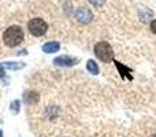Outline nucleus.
I'll use <instances>...</instances> for the list:
<instances>
[{
    "label": "nucleus",
    "mask_w": 156,
    "mask_h": 137,
    "mask_svg": "<svg viewBox=\"0 0 156 137\" xmlns=\"http://www.w3.org/2000/svg\"><path fill=\"white\" fill-rule=\"evenodd\" d=\"M11 110H12L14 113H18V111H19V102H18V100L12 102V104H11Z\"/></svg>",
    "instance_id": "obj_10"
},
{
    "label": "nucleus",
    "mask_w": 156,
    "mask_h": 137,
    "mask_svg": "<svg viewBox=\"0 0 156 137\" xmlns=\"http://www.w3.org/2000/svg\"><path fill=\"white\" fill-rule=\"evenodd\" d=\"M89 2H90L92 4H94V5H103L105 0H89Z\"/></svg>",
    "instance_id": "obj_11"
},
{
    "label": "nucleus",
    "mask_w": 156,
    "mask_h": 137,
    "mask_svg": "<svg viewBox=\"0 0 156 137\" xmlns=\"http://www.w3.org/2000/svg\"><path fill=\"white\" fill-rule=\"evenodd\" d=\"M54 63L56 66H73L78 63V60L73 59V58H69V56H58L54 59Z\"/></svg>",
    "instance_id": "obj_5"
},
{
    "label": "nucleus",
    "mask_w": 156,
    "mask_h": 137,
    "mask_svg": "<svg viewBox=\"0 0 156 137\" xmlns=\"http://www.w3.org/2000/svg\"><path fill=\"white\" fill-rule=\"evenodd\" d=\"M151 137H156V133H155V135H152V136H151Z\"/></svg>",
    "instance_id": "obj_13"
},
{
    "label": "nucleus",
    "mask_w": 156,
    "mask_h": 137,
    "mask_svg": "<svg viewBox=\"0 0 156 137\" xmlns=\"http://www.w3.org/2000/svg\"><path fill=\"white\" fill-rule=\"evenodd\" d=\"M3 67L5 69H11V70H18V69H22L23 67V63H3Z\"/></svg>",
    "instance_id": "obj_9"
},
{
    "label": "nucleus",
    "mask_w": 156,
    "mask_h": 137,
    "mask_svg": "<svg viewBox=\"0 0 156 137\" xmlns=\"http://www.w3.org/2000/svg\"><path fill=\"white\" fill-rule=\"evenodd\" d=\"M23 99L27 104H36V103L38 102V99H40V96H38V93H36V92H26Z\"/></svg>",
    "instance_id": "obj_7"
},
{
    "label": "nucleus",
    "mask_w": 156,
    "mask_h": 137,
    "mask_svg": "<svg viewBox=\"0 0 156 137\" xmlns=\"http://www.w3.org/2000/svg\"><path fill=\"white\" fill-rule=\"evenodd\" d=\"M88 71H90L92 74H99V66L94 60H88V65H86Z\"/></svg>",
    "instance_id": "obj_8"
},
{
    "label": "nucleus",
    "mask_w": 156,
    "mask_h": 137,
    "mask_svg": "<svg viewBox=\"0 0 156 137\" xmlns=\"http://www.w3.org/2000/svg\"><path fill=\"white\" fill-rule=\"evenodd\" d=\"M151 30L156 34V19H155V21H152V23H151Z\"/></svg>",
    "instance_id": "obj_12"
},
{
    "label": "nucleus",
    "mask_w": 156,
    "mask_h": 137,
    "mask_svg": "<svg viewBox=\"0 0 156 137\" xmlns=\"http://www.w3.org/2000/svg\"><path fill=\"white\" fill-rule=\"evenodd\" d=\"M27 27H29V32L32 33L33 36H37V37L45 34L47 30H48L47 22L41 18H34V19H32V21H29Z\"/></svg>",
    "instance_id": "obj_3"
},
{
    "label": "nucleus",
    "mask_w": 156,
    "mask_h": 137,
    "mask_svg": "<svg viewBox=\"0 0 156 137\" xmlns=\"http://www.w3.org/2000/svg\"><path fill=\"white\" fill-rule=\"evenodd\" d=\"M76 16L80 22H82V23H88V22L92 21V16L93 15H92V13L88 10V8H80V10L77 11Z\"/></svg>",
    "instance_id": "obj_4"
},
{
    "label": "nucleus",
    "mask_w": 156,
    "mask_h": 137,
    "mask_svg": "<svg viewBox=\"0 0 156 137\" xmlns=\"http://www.w3.org/2000/svg\"><path fill=\"white\" fill-rule=\"evenodd\" d=\"M94 55L99 58L100 60H103L104 63H108L111 60H114V49L105 41H100L94 45Z\"/></svg>",
    "instance_id": "obj_2"
},
{
    "label": "nucleus",
    "mask_w": 156,
    "mask_h": 137,
    "mask_svg": "<svg viewBox=\"0 0 156 137\" xmlns=\"http://www.w3.org/2000/svg\"><path fill=\"white\" fill-rule=\"evenodd\" d=\"M3 41L7 47H16L23 41V30L19 26L14 25V26L7 27L4 33H3Z\"/></svg>",
    "instance_id": "obj_1"
},
{
    "label": "nucleus",
    "mask_w": 156,
    "mask_h": 137,
    "mask_svg": "<svg viewBox=\"0 0 156 137\" xmlns=\"http://www.w3.org/2000/svg\"><path fill=\"white\" fill-rule=\"evenodd\" d=\"M59 48H60V45L56 41H49V43L43 45V51L45 52V54H54V52L59 51Z\"/></svg>",
    "instance_id": "obj_6"
}]
</instances>
